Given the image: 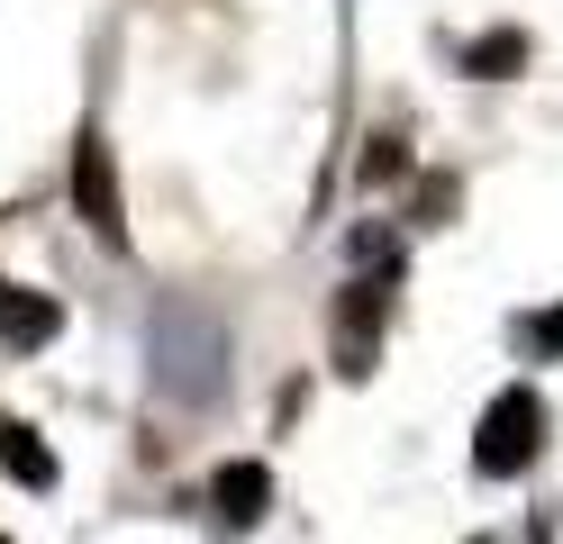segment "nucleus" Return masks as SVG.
I'll return each instance as SVG.
<instances>
[{
	"instance_id": "6",
	"label": "nucleus",
	"mask_w": 563,
	"mask_h": 544,
	"mask_svg": "<svg viewBox=\"0 0 563 544\" xmlns=\"http://www.w3.org/2000/svg\"><path fill=\"white\" fill-rule=\"evenodd\" d=\"M209 508H219L228 526H255L264 508H273V471L264 463H228L219 481H209Z\"/></svg>"
},
{
	"instance_id": "8",
	"label": "nucleus",
	"mask_w": 563,
	"mask_h": 544,
	"mask_svg": "<svg viewBox=\"0 0 563 544\" xmlns=\"http://www.w3.org/2000/svg\"><path fill=\"white\" fill-rule=\"evenodd\" d=\"M464 73H473V82H509V73H527V27H482L464 46Z\"/></svg>"
},
{
	"instance_id": "7",
	"label": "nucleus",
	"mask_w": 563,
	"mask_h": 544,
	"mask_svg": "<svg viewBox=\"0 0 563 544\" xmlns=\"http://www.w3.org/2000/svg\"><path fill=\"white\" fill-rule=\"evenodd\" d=\"M0 471H10L19 490H55V454H46V435L10 418V426H0Z\"/></svg>"
},
{
	"instance_id": "9",
	"label": "nucleus",
	"mask_w": 563,
	"mask_h": 544,
	"mask_svg": "<svg viewBox=\"0 0 563 544\" xmlns=\"http://www.w3.org/2000/svg\"><path fill=\"white\" fill-rule=\"evenodd\" d=\"M400 173H409V145L400 136H373L364 145V191H373V181H400Z\"/></svg>"
},
{
	"instance_id": "4",
	"label": "nucleus",
	"mask_w": 563,
	"mask_h": 544,
	"mask_svg": "<svg viewBox=\"0 0 563 544\" xmlns=\"http://www.w3.org/2000/svg\"><path fill=\"white\" fill-rule=\"evenodd\" d=\"M382 354V281H345L336 290V373L364 381Z\"/></svg>"
},
{
	"instance_id": "1",
	"label": "nucleus",
	"mask_w": 563,
	"mask_h": 544,
	"mask_svg": "<svg viewBox=\"0 0 563 544\" xmlns=\"http://www.w3.org/2000/svg\"><path fill=\"white\" fill-rule=\"evenodd\" d=\"M155 381L173 390V399H219V381H228V326L219 318H200V309H155Z\"/></svg>"
},
{
	"instance_id": "10",
	"label": "nucleus",
	"mask_w": 563,
	"mask_h": 544,
	"mask_svg": "<svg viewBox=\"0 0 563 544\" xmlns=\"http://www.w3.org/2000/svg\"><path fill=\"white\" fill-rule=\"evenodd\" d=\"M527 345H537V354H563V309H537V318H527Z\"/></svg>"
},
{
	"instance_id": "2",
	"label": "nucleus",
	"mask_w": 563,
	"mask_h": 544,
	"mask_svg": "<svg viewBox=\"0 0 563 544\" xmlns=\"http://www.w3.org/2000/svg\"><path fill=\"white\" fill-rule=\"evenodd\" d=\"M537 445H545V399L527 381H509L482 409V426H473V471H482V481H509V471L537 463Z\"/></svg>"
},
{
	"instance_id": "5",
	"label": "nucleus",
	"mask_w": 563,
	"mask_h": 544,
	"mask_svg": "<svg viewBox=\"0 0 563 544\" xmlns=\"http://www.w3.org/2000/svg\"><path fill=\"white\" fill-rule=\"evenodd\" d=\"M0 336L37 354V345H55V336H64V309L46 300V290H19V281H0Z\"/></svg>"
},
{
	"instance_id": "3",
	"label": "nucleus",
	"mask_w": 563,
	"mask_h": 544,
	"mask_svg": "<svg viewBox=\"0 0 563 544\" xmlns=\"http://www.w3.org/2000/svg\"><path fill=\"white\" fill-rule=\"evenodd\" d=\"M74 218L110 245V254H128V200H119V164H110V145H100L91 127H82V145H74Z\"/></svg>"
}]
</instances>
